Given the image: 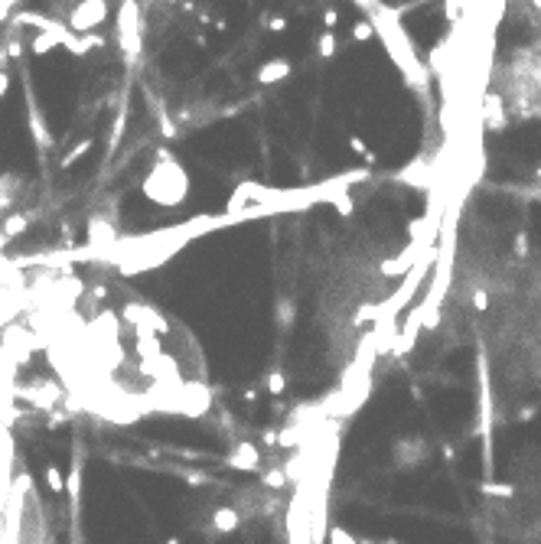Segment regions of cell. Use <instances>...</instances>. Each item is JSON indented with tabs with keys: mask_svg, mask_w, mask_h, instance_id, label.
<instances>
[{
	"mask_svg": "<svg viewBox=\"0 0 541 544\" xmlns=\"http://www.w3.org/2000/svg\"><path fill=\"white\" fill-rule=\"evenodd\" d=\"M88 150H92V140H78V144H75V147L69 150V153H65L63 160H59V167H63V170H69V167H72L75 160H82V157H85Z\"/></svg>",
	"mask_w": 541,
	"mask_h": 544,
	"instance_id": "obj_3",
	"label": "cell"
},
{
	"mask_svg": "<svg viewBox=\"0 0 541 544\" xmlns=\"http://www.w3.org/2000/svg\"><path fill=\"white\" fill-rule=\"evenodd\" d=\"M108 20V7L105 3H95V0H88V3H75L72 13H69V30L75 33H85L88 30H95L98 23H105Z\"/></svg>",
	"mask_w": 541,
	"mask_h": 544,
	"instance_id": "obj_2",
	"label": "cell"
},
{
	"mask_svg": "<svg viewBox=\"0 0 541 544\" xmlns=\"http://www.w3.org/2000/svg\"><path fill=\"white\" fill-rule=\"evenodd\" d=\"M26 215H10V219H7V222H3V235L7 238H13V235H23V232H26Z\"/></svg>",
	"mask_w": 541,
	"mask_h": 544,
	"instance_id": "obj_5",
	"label": "cell"
},
{
	"mask_svg": "<svg viewBox=\"0 0 541 544\" xmlns=\"http://www.w3.org/2000/svg\"><path fill=\"white\" fill-rule=\"evenodd\" d=\"M46 489L49 492H63L65 489V476L59 466H46Z\"/></svg>",
	"mask_w": 541,
	"mask_h": 544,
	"instance_id": "obj_4",
	"label": "cell"
},
{
	"mask_svg": "<svg viewBox=\"0 0 541 544\" xmlns=\"http://www.w3.org/2000/svg\"><path fill=\"white\" fill-rule=\"evenodd\" d=\"M186 189H190V180H186V173H183L176 163H157V167L150 170V176L144 180V196L160 205L183 203Z\"/></svg>",
	"mask_w": 541,
	"mask_h": 544,
	"instance_id": "obj_1",
	"label": "cell"
},
{
	"mask_svg": "<svg viewBox=\"0 0 541 544\" xmlns=\"http://www.w3.org/2000/svg\"><path fill=\"white\" fill-rule=\"evenodd\" d=\"M7 92H10V75H7L3 69H0V98L7 95Z\"/></svg>",
	"mask_w": 541,
	"mask_h": 544,
	"instance_id": "obj_6",
	"label": "cell"
},
{
	"mask_svg": "<svg viewBox=\"0 0 541 544\" xmlns=\"http://www.w3.org/2000/svg\"><path fill=\"white\" fill-rule=\"evenodd\" d=\"M167 544H180V538H170V541H167Z\"/></svg>",
	"mask_w": 541,
	"mask_h": 544,
	"instance_id": "obj_7",
	"label": "cell"
}]
</instances>
